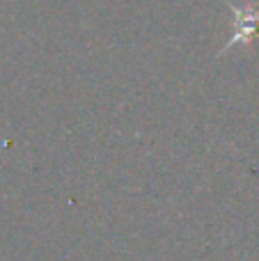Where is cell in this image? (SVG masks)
I'll use <instances>...</instances> for the list:
<instances>
[{"label":"cell","instance_id":"1","mask_svg":"<svg viewBox=\"0 0 259 261\" xmlns=\"http://www.w3.org/2000/svg\"><path fill=\"white\" fill-rule=\"evenodd\" d=\"M234 14V30H232V37L223 44V48L218 50V58L223 53H227L232 46H248L252 39L257 37L259 32V7L252 0H246V3L239 7V5L229 3V0H223Z\"/></svg>","mask_w":259,"mask_h":261}]
</instances>
